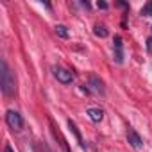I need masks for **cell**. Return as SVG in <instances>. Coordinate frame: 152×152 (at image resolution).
<instances>
[{"mask_svg":"<svg viewBox=\"0 0 152 152\" xmlns=\"http://www.w3.org/2000/svg\"><path fill=\"white\" fill-rule=\"evenodd\" d=\"M0 68H2V72H0V81H2V93L6 97H13L15 95V77L13 73L7 66L6 61H2V64H0Z\"/></svg>","mask_w":152,"mask_h":152,"instance_id":"obj_1","label":"cell"},{"mask_svg":"<svg viewBox=\"0 0 152 152\" xmlns=\"http://www.w3.org/2000/svg\"><path fill=\"white\" fill-rule=\"evenodd\" d=\"M6 122H7V125H9L13 131H22V127H23V118H22V115H20L18 111H13V109H9V111L6 113Z\"/></svg>","mask_w":152,"mask_h":152,"instance_id":"obj_2","label":"cell"},{"mask_svg":"<svg viewBox=\"0 0 152 152\" xmlns=\"http://www.w3.org/2000/svg\"><path fill=\"white\" fill-rule=\"evenodd\" d=\"M52 72H54V77H56L61 84H70V83L73 81V73H72L70 70H66V68L54 66V68H52Z\"/></svg>","mask_w":152,"mask_h":152,"instance_id":"obj_3","label":"cell"},{"mask_svg":"<svg viewBox=\"0 0 152 152\" xmlns=\"http://www.w3.org/2000/svg\"><path fill=\"white\" fill-rule=\"evenodd\" d=\"M127 141H129V145H131L132 148H136V150H140V148L143 147V141H141L140 134H138L134 129H131V131L127 132Z\"/></svg>","mask_w":152,"mask_h":152,"instance_id":"obj_4","label":"cell"},{"mask_svg":"<svg viewBox=\"0 0 152 152\" xmlns=\"http://www.w3.org/2000/svg\"><path fill=\"white\" fill-rule=\"evenodd\" d=\"M88 86H90V88H91V91H95L97 95H104V83L97 77V75H91V77H90Z\"/></svg>","mask_w":152,"mask_h":152,"instance_id":"obj_5","label":"cell"},{"mask_svg":"<svg viewBox=\"0 0 152 152\" xmlns=\"http://www.w3.org/2000/svg\"><path fill=\"white\" fill-rule=\"evenodd\" d=\"M115 61L122 63L124 61V52H122V38L115 36Z\"/></svg>","mask_w":152,"mask_h":152,"instance_id":"obj_6","label":"cell"},{"mask_svg":"<svg viewBox=\"0 0 152 152\" xmlns=\"http://www.w3.org/2000/svg\"><path fill=\"white\" fill-rule=\"evenodd\" d=\"M86 115H88V116H90V120H91V122H95V124H97V122H100V120L104 118V111H102V109H99V107H90V109L86 111Z\"/></svg>","mask_w":152,"mask_h":152,"instance_id":"obj_7","label":"cell"},{"mask_svg":"<svg viewBox=\"0 0 152 152\" xmlns=\"http://www.w3.org/2000/svg\"><path fill=\"white\" fill-rule=\"evenodd\" d=\"M68 127L72 129V132L75 134V138H77V141H79V143H81V147L84 148V143H83V136H81V132H79V129H77V125H75V124H73L72 120H68Z\"/></svg>","mask_w":152,"mask_h":152,"instance_id":"obj_8","label":"cell"},{"mask_svg":"<svg viewBox=\"0 0 152 152\" xmlns=\"http://www.w3.org/2000/svg\"><path fill=\"white\" fill-rule=\"evenodd\" d=\"M93 32H95V36H99V38H106V36H107V29H106L104 25H95Z\"/></svg>","mask_w":152,"mask_h":152,"instance_id":"obj_9","label":"cell"},{"mask_svg":"<svg viewBox=\"0 0 152 152\" xmlns=\"http://www.w3.org/2000/svg\"><path fill=\"white\" fill-rule=\"evenodd\" d=\"M140 13H141V16H152V2H147Z\"/></svg>","mask_w":152,"mask_h":152,"instance_id":"obj_10","label":"cell"},{"mask_svg":"<svg viewBox=\"0 0 152 152\" xmlns=\"http://www.w3.org/2000/svg\"><path fill=\"white\" fill-rule=\"evenodd\" d=\"M56 32H57L59 38H68V31H66L64 25H56Z\"/></svg>","mask_w":152,"mask_h":152,"instance_id":"obj_11","label":"cell"},{"mask_svg":"<svg viewBox=\"0 0 152 152\" xmlns=\"http://www.w3.org/2000/svg\"><path fill=\"white\" fill-rule=\"evenodd\" d=\"M147 50H148V52L152 54V36H150V38L147 39Z\"/></svg>","mask_w":152,"mask_h":152,"instance_id":"obj_12","label":"cell"},{"mask_svg":"<svg viewBox=\"0 0 152 152\" xmlns=\"http://www.w3.org/2000/svg\"><path fill=\"white\" fill-rule=\"evenodd\" d=\"M97 6H99L100 9H107V4H106V2H100V0L97 2Z\"/></svg>","mask_w":152,"mask_h":152,"instance_id":"obj_13","label":"cell"},{"mask_svg":"<svg viewBox=\"0 0 152 152\" xmlns=\"http://www.w3.org/2000/svg\"><path fill=\"white\" fill-rule=\"evenodd\" d=\"M4 152H15V148H13L11 145H6V147H4Z\"/></svg>","mask_w":152,"mask_h":152,"instance_id":"obj_14","label":"cell"}]
</instances>
